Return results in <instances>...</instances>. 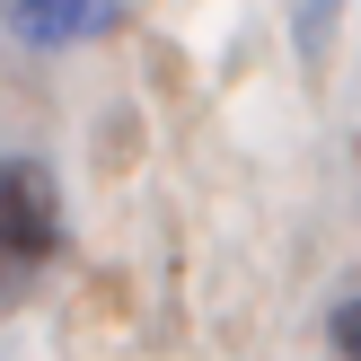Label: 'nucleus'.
<instances>
[{
    "label": "nucleus",
    "mask_w": 361,
    "mask_h": 361,
    "mask_svg": "<svg viewBox=\"0 0 361 361\" xmlns=\"http://www.w3.org/2000/svg\"><path fill=\"white\" fill-rule=\"evenodd\" d=\"M62 247V194L35 159L0 168V264H44Z\"/></svg>",
    "instance_id": "nucleus-1"
},
{
    "label": "nucleus",
    "mask_w": 361,
    "mask_h": 361,
    "mask_svg": "<svg viewBox=\"0 0 361 361\" xmlns=\"http://www.w3.org/2000/svg\"><path fill=\"white\" fill-rule=\"evenodd\" d=\"M9 27L27 44H71V35H97L106 27V0H0Z\"/></svg>",
    "instance_id": "nucleus-2"
},
{
    "label": "nucleus",
    "mask_w": 361,
    "mask_h": 361,
    "mask_svg": "<svg viewBox=\"0 0 361 361\" xmlns=\"http://www.w3.org/2000/svg\"><path fill=\"white\" fill-rule=\"evenodd\" d=\"M335 353H361V309H353V300L335 309Z\"/></svg>",
    "instance_id": "nucleus-3"
}]
</instances>
